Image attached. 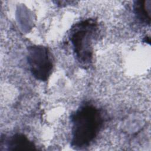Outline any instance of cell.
<instances>
[{"mask_svg":"<svg viewBox=\"0 0 151 151\" xmlns=\"http://www.w3.org/2000/svg\"><path fill=\"white\" fill-rule=\"evenodd\" d=\"M98 30V23L92 18H88L74 24L69 32L74 55L80 64L88 66L93 57V42Z\"/></svg>","mask_w":151,"mask_h":151,"instance_id":"2","label":"cell"},{"mask_svg":"<svg viewBox=\"0 0 151 151\" xmlns=\"http://www.w3.org/2000/svg\"><path fill=\"white\" fill-rule=\"evenodd\" d=\"M101 111L96 106L86 103L71 116V146L76 150L88 147L101 131L104 119Z\"/></svg>","mask_w":151,"mask_h":151,"instance_id":"1","label":"cell"},{"mask_svg":"<svg viewBox=\"0 0 151 151\" xmlns=\"http://www.w3.org/2000/svg\"><path fill=\"white\" fill-rule=\"evenodd\" d=\"M150 0H138L134 2L133 11L136 17L142 22L150 25Z\"/></svg>","mask_w":151,"mask_h":151,"instance_id":"5","label":"cell"},{"mask_svg":"<svg viewBox=\"0 0 151 151\" xmlns=\"http://www.w3.org/2000/svg\"><path fill=\"white\" fill-rule=\"evenodd\" d=\"M5 146L9 150H36L35 144L22 133H15L6 141Z\"/></svg>","mask_w":151,"mask_h":151,"instance_id":"4","label":"cell"},{"mask_svg":"<svg viewBox=\"0 0 151 151\" xmlns=\"http://www.w3.org/2000/svg\"><path fill=\"white\" fill-rule=\"evenodd\" d=\"M27 61L32 76L41 81H47L53 70V60L48 48L32 45L27 48Z\"/></svg>","mask_w":151,"mask_h":151,"instance_id":"3","label":"cell"}]
</instances>
